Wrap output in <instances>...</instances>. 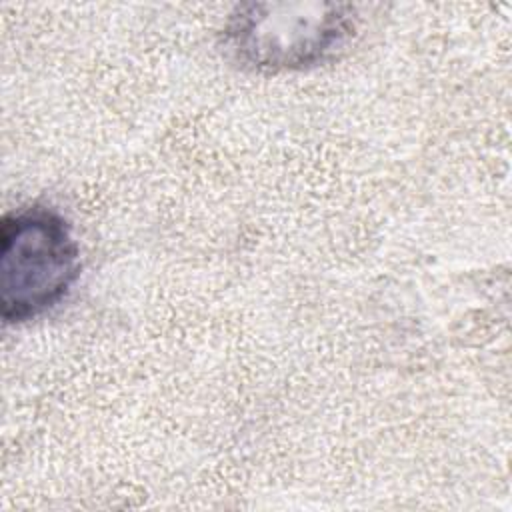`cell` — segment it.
I'll return each mask as SVG.
<instances>
[{
	"label": "cell",
	"instance_id": "obj_1",
	"mask_svg": "<svg viewBox=\"0 0 512 512\" xmlns=\"http://www.w3.org/2000/svg\"><path fill=\"white\" fill-rule=\"evenodd\" d=\"M356 30V8L350 4H242L222 28V46L242 68L298 72L336 58Z\"/></svg>",
	"mask_w": 512,
	"mask_h": 512
},
{
	"label": "cell",
	"instance_id": "obj_2",
	"mask_svg": "<svg viewBox=\"0 0 512 512\" xmlns=\"http://www.w3.org/2000/svg\"><path fill=\"white\" fill-rule=\"evenodd\" d=\"M0 310L4 322L32 320L56 306L80 274V250L68 222L30 206L0 222Z\"/></svg>",
	"mask_w": 512,
	"mask_h": 512
}]
</instances>
